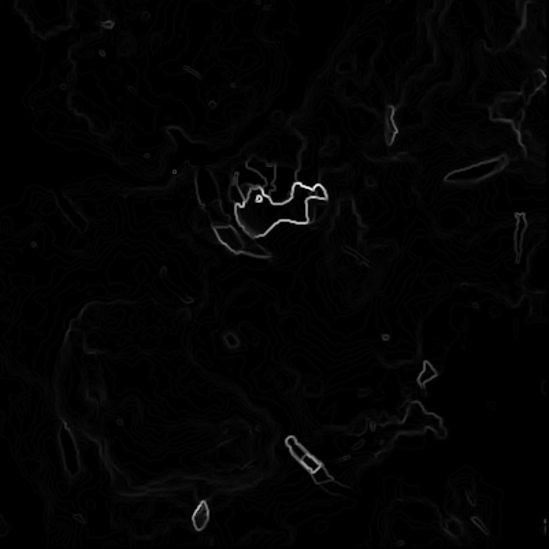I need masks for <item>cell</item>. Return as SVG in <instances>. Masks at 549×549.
<instances>
[{
	"label": "cell",
	"mask_w": 549,
	"mask_h": 549,
	"mask_svg": "<svg viewBox=\"0 0 549 549\" xmlns=\"http://www.w3.org/2000/svg\"><path fill=\"white\" fill-rule=\"evenodd\" d=\"M296 185V173L288 166H275V178L270 186L263 191L274 204H286L292 199L293 186Z\"/></svg>",
	"instance_id": "obj_1"
},
{
	"label": "cell",
	"mask_w": 549,
	"mask_h": 549,
	"mask_svg": "<svg viewBox=\"0 0 549 549\" xmlns=\"http://www.w3.org/2000/svg\"><path fill=\"white\" fill-rule=\"evenodd\" d=\"M500 167H501V163L496 162V161L481 163V165H477L473 167L464 168L462 171L453 173L452 175H449V179L451 181H475V179L484 178L486 175H491L492 173H494Z\"/></svg>",
	"instance_id": "obj_2"
},
{
	"label": "cell",
	"mask_w": 549,
	"mask_h": 549,
	"mask_svg": "<svg viewBox=\"0 0 549 549\" xmlns=\"http://www.w3.org/2000/svg\"><path fill=\"white\" fill-rule=\"evenodd\" d=\"M215 233H217V237L220 243L230 249L231 252H234V254L244 252L243 238L240 236V231L234 226H218V227H215Z\"/></svg>",
	"instance_id": "obj_3"
},
{
	"label": "cell",
	"mask_w": 549,
	"mask_h": 549,
	"mask_svg": "<svg viewBox=\"0 0 549 549\" xmlns=\"http://www.w3.org/2000/svg\"><path fill=\"white\" fill-rule=\"evenodd\" d=\"M210 515H211L210 505L206 501H202L192 515V523L197 532H202L207 527L208 522H210Z\"/></svg>",
	"instance_id": "obj_4"
},
{
	"label": "cell",
	"mask_w": 549,
	"mask_h": 549,
	"mask_svg": "<svg viewBox=\"0 0 549 549\" xmlns=\"http://www.w3.org/2000/svg\"><path fill=\"white\" fill-rule=\"evenodd\" d=\"M248 167L255 170L256 173H259L265 181H266L267 186H270L273 184V181L275 178V166H270L267 165L263 161H259V159H252L251 162L248 163Z\"/></svg>",
	"instance_id": "obj_5"
},
{
	"label": "cell",
	"mask_w": 549,
	"mask_h": 549,
	"mask_svg": "<svg viewBox=\"0 0 549 549\" xmlns=\"http://www.w3.org/2000/svg\"><path fill=\"white\" fill-rule=\"evenodd\" d=\"M285 445L288 446V449H289V452L292 453V456L295 457L296 460H299V462H300L301 459L308 453V452L306 451V448L301 445L300 442H299L295 437H288V439H285Z\"/></svg>",
	"instance_id": "obj_6"
},
{
	"label": "cell",
	"mask_w": 549,
	"mask_h": 549,
	"mask_svg": "<svg viewBox=\"0 0 549 549\" xmlns=\"http://www.w3.org/2000/svg\"><path fill=\"white\" fill-rule=\"evenodd\" d=\"M227 200H229L233 206H236V207H241V206H244L245 202H247V199H245V196H244L243 191L240 189V186H238L236 182L229 186Z\"/></svg>",
	"instance_id": "obj_7"
},
{
	"label": "cell",
	"mask_w": 549,
	"mask_h": 549,
	"mask_svg": "<svg viewBox=\"0 0 549 549\" xmlns=\"http://www.w3.org/2000/svg\"><path fill=\"white\" fill-rule=\"evenodd\" d=\"M436 377H437V370L434 369L433 364H430L426 362V363L423 364L421 373L418 374V384H419L421 386H423V385L429 384L432 380H434Z\"/></svg>",
	"instance_id": "obj_8"
},
{
	"label": "cell",
	"mask_w": 549,
	"mask_h": 549,
	"mask_svg": "<svg viewBox=\"0 0 549 549\" xmlns=\"http://www.w3.org/2000/svg\"><path fill=\"white\" fill-rule=\"evenodd\" d=\"M312 480L315 481V484H318V485H325V484L331 482V481H333V477L330 475L329 471H328L324 466H321L317 471H314V473H312Z\"/></svg>",
	"instance_id": "obj_9"
},
{
	"label": "cell",
	"mask_w": 549,
	"mask_h": 549,
	"mask_svg": "<svg viewBox=\"0 0 549 549\" xmlns=\"http://www.w3.org/2000/svg\"><path fill=\"white\" fill-rule=\"evenodd\" d=\"M300 463L306 467V470H308L310 473H314V471H317L322 464H321V462H319L318 459H315V457L312 456V455H310V453H307L306 456L303 457L300 460Z\"/></svg>",
	"instance_id": "obj_10"
},
{
	"label": "cell",
	"mask_w": 549,
	"mask_h": 549,
	"mask_svg": "<svg viewBox=\"0 0 549 549\" xmlns=\"http://www.w3.org/2000/svg\"><path fill=\"white\" fill-rule=\"evenodd\" d=\"M311 191H312V197H314V199L326 200L328 193H326V191H325V188H322V186H314V188H311Z\"/></svg>",
	"instance_id": "obj_11"
},
{
	"label": "cell",
	"mask_w": 549,
	"mask_h": 549,
	"mask_svg": "<svg viewBox=\"0 0 549 549\" xmlns=\"http://www.w3.org/2000/svg\"><path fill=\"white\" fill-rule=\"evenodd\" d=\"M526 229V222L525 220H520L518 222V226H516V241H518V245H520V241H522V236H523V230Z\"/></svg>",
	"instance_id": "obj_12"
},
{
	"label": "cell",
	"mask_w": 549,
	"mask_h": 549,
	"mask_svg": "<svg viewBox=\"0 0 549 549\" xmlns=\"http://www.w3.org/2000/svg\"><path fill=\"white\" fill-rule=\"evenodd\" d=\"M449 532L452 533V534H457V533L460 532V527H459V523L457 522H455V520H449L448 522V527H446Z\"/></svg>",
	"instance_id": "obj_13"
},
{
	"label": "cell",
	"mask_w": 549,
	"mask_h": 549,
	"mask_svg": "<svg viewBox=\"0 0 549 549\" xmlns=\"http://www.w3.org/2000/svg\"><path fill=\"white\" fill-rule=\"evenodd\" d=\"M227 340H229V344H230V345H236V344H237L236 338H234L233 335H229V337H227Z\"/></svg>",
	"instance_id": "obj_14"
}]
</instances>
